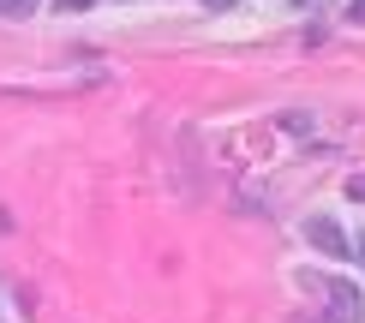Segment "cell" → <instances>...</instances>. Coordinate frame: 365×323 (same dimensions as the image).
<instances>
[{
  "mask_svg": "<svg viewBox=\"0 0 365 323\" xmlns=\"http://www.w3.org/2000/svg\"><path fill=\"white\" fill-rule=\"evenodd\" d=\"M287 323H312V317H306V312H299V317H287Z\"/></svg>",
  "mask_w": 365,
  "mask_h": 323,
  "instance_id": "cell-9",
  "label": "cell"
},
{
  "mask_svg": "<svg viewBox=\"0 0 365 323\" xmlns=\"http://www.w3.org/2000/svg\"><path fill=\"white\" fill-rule=\"evenodd\" d=\"M60 6H66V12H72V6H90V0H60Z\"/></svg>",
  "mask_w": 365,
  "mask_h": 323,
  "instance_id": "cell-7",
  "label": "cell"
},
{
  "mask_svg": "<svg viewBox=\"0 0 365 323\" xmlns=\"http://www.w3.org/2000/svg\"><path fill=\"white\" fill-rule=\"evenodd\" d=\"M204 6H210V12H227V6H240V0H204Z\"/></svg>",
  "mask_w": 365,
  "mask_h": 323,
  "instance_id": "cell-5",
  "label": "cell"
},
{
  "mask_svg": "<svg viewBox=\"0 0 365 323\" xmlns=\"http://www.w3.org/2000/svg\"><path fill=\"white\" fill-rule=\"evenodd\" d=\"M306 240H312L324 257H347V240H341V227L329 222V215H312V222H306Z\"/></svg>",
  "mask_w": 365,
  "mask_h": 323,
  "instance_id": "cell-2",
  "label": "cell"
},
{
  "mask_svg": "<svg viewBox=\"0 0 365 323\" xmlns=\"http://www.w3.org/2000/svg\"><path fill=\"white\" fill-rule=\"evenodd\" d=\"M294 6H324V0H294Z\"/></svg>",
  "mask_w": 365,
  "mask_h": 323,
  "instance_id": "cell-8",
  "label": "cell"
},
{
  "mask_svg": "<svg viewBox=\"0 0 365 323\" xmlns=\"http://www.w3.org/2000/svg\"><path fill=\"white\" fill-rule=\"evenodd\" d=\"M36 12V0H0V19H30Z\"/></svg>",
  "mask_w": 365,
  "mask_h": 323,
  "instance_id": "cell-3",
  "label": "cell"
},
{
  "mask_svg": "<svg viewBox=\"0 0 365 323\" xmlns=\"http://www.w3.org/2000/svg\"><path fill=\"white\" fill-rule=\"evenodd\" d=\"M347 198H359V204H365V180H359V174L347 180Z\"/></svg>",
  "mask_w": 365,
  "mask_h": 323,
  "instance_id": "cell-4",
  "label": "cell"
},
{
  "mask_svg": "<svg viewBox=\"0 0 365 323\" xmlns=\"http://www.w3.org/2000/svg\"><path fill=\"white\" fill-rule=\"evenodd\" d=\"M359 257H365V227H359Z\"/></svg>",
  "mask_w": 365,
  "mask_h": 323,
  "instance_id": "cell-10",
  "label": "cell"
},
{
  "mask_svg": "<svg viewBox=\"0 0 365 323\" xmlns=\"http://www.w3.org/2000/svg\"><path fill=\"white\" fill-rule=\"evenodd\" d=\"M306 287H324L329 294V317L336 323H365V299L354 282H336V275H306Z\"/></svg>",
  "mask_w": 365,
  "mask_h": 323,
  "instance_id": "cell-1",
  "label": "cell"
},
{
  "mask_svg": "<svg viewBox=\"0 0 365 323\" xmlns=\"http://www.w3.org/2000/svg\"><path fill=\"white\" fill-rule=\"evenodd\" d=\"M354 19H359V24H365V0H354Z\"/></svg>",
  "mask_w": 365,
  "mask_h": 323,
  "instance_id": "cell-6",
  "label": "cell"
}]
</instances>
